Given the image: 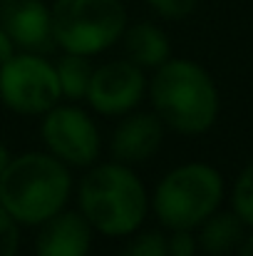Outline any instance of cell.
Instances as JSON below:
<instances>
[{"mask_svg": "<svg viewBox=\"0 0 253 256\" xmlns=\"http://www.w3.org/2000/svg\"><path fill=\"white\" fill-rule=\"evenodd\" d=\"M149 97L157 117L181 134H204L219 117V90L214 78L194 60H171L157 68Z\"/></svg>", "mask_w": 253, "mask_h": 256, "instance_id": "6da1fadb", "label": "cell"}, {"mask_svg": "<svg viewBox=\"0 0 253 256\" xmlns=\"http://www.w3.org/2000/svg\"><path fill=\"white\" fill-rule=\"evenodd\" d=\"M72 192V176L55 154L27 152L0 174V204L17 224H42L65 209Z\"/></svg>", "mask_w": 253, "mask_h": 256, "instance_id": "7a4b0ae2", "label": "cell"}, {"mask_svg": "<svg viewBox=\"0 0 253 256\" xmlns=\"http://www.w3.org/2000/svg\"><path fill=\"white\" fill-rule=\"evenodd\" d=\"M149 209L142 179L122 162L92 167L80 182V212L104 236L134 234Z\"/></svg>", "mask_w": 253, "mask_h": 256, "instance_id": "3957f363", "label": "cell"}, {"mask_svg": "<svg viewBox=\"0 0 253 256\" xmlns=\"http://www.w3.org/2000/svg\"><path fill=\"white\" fill-rule=\"evenodd\" d=\"M224 199V176L216 167L189 162L164 174L152 196V209L167 229H199Z\"/></svg>", "mask_w": 253, "mask_h": 256, "instance_id": "277c9868", "label": "cell"}, {"mask_svg": "<svg viewBox=\"0 0 253 256\" xmlns=\"http://www.w3.org/2000/svg\"><path fill=\"white\" fill-rule=\"evenodd\" d=\"M52 40L65 52L97 55L122 40L127 30V10L122 0H55Z\"/></svg>", "mask_w": 253, "mask_h": 256, "instance_id": "5b68a950", "label": "cell"}, {"mask_svg": "<svg viewBox=\"0 0 253 256\" xmlns=\"http://www.w3.org/2000/svg\"><path fill=\"white\" fill-rule=\"evenodd\" d=\"M62 90L55 65L32 52H15L0 65V100L17 114H45L60 104Z\"/></svg>", "mask_w": 253, "mask_h": 256, "instance_id": "8992f818", "label": "cell"}, {"mask_svg": "<svg viewBox=\"0 0 253 256\" xmlns=\"http://www.w3.org/2000/svg\"><path fill=\"white\" fill-rule=\"evenodd\" d=\"M42 140L50 154L72 167H92L99 157L94 120L72 104H55L42 114Z\"/></svg>", "mask_w": 253, "mask_h": 256, "instance_id": "52a82bcc", "label": "cell"}, {"mask_svg": "<svg viewBox=\"0 0 253 256\" xmlns=\"http://www.w3.org/2000/svg\"><path fill=\"white\" fill-rule=\"evenodd\" d=\"M147 92V80L139 65L132 60H112L92 72L87 90V102L94 112L107 117H119L132 112Z\"/></svg>", "mask_w": 253, "mask_h": 256, "instance_id": "ba28073f", "label": "cell"}, {"mask_svg": "<svg viewBox=\"0 0 253 256\" xmlns=\"http://www.w3.org/2000/svg\"><path fill=\"white\" fill-rule=\"evenodd\" d=\"M0 25L15 45L30 52L52 40V12L42 0H0Z\"/></svg>", "mask_w": 253, "mask_h": 256, "instance_id": "9c48e42d", "label": "cell"}, {"mask_svg": "<svg viewBox=\"0 0 253 256\" xmlns=\"http://www.w3.org/2000/svg\"><path fill=\"white\" fill-rule=\"evenodd\" d=\"M164 140V122L152 112H127L112 132V154L122 164L147 162L157 154Z\"/></svg>", "mask_w": 253, "mask_h": 256, "instance_id": "30bf717a", "label": "cell"}, {"mask_svg": "<svg viewBox=\"0 0 253 256\" xmlns=\"http://www.w3.org/2000/svg\"><path fill=\"white\" fill-rule=\"evenodd\" d=\"M92 224L82 212H57L40 224L35 242L37 256H89L92 249Z\"/></svg>", "mask_w": 253, "mask_h": 256, "instance_id": "8fae6325", "label": "cell"}, {"mask_svg": "<svg viewBox=\"0 0 253 256\" xmlns=\"http://www.w3.org/2000/svg\"><path fill=\"white\" fill-rule=\"evenodd\" d=\"M127 60H132L139 68H159L169 60L171 45L164 30L154 22H137L129 25L122 35Z\"/></svg>", "mask_w": 253, "mask_h": 256, "instance_id": "7c38bea8", "label": "cell"}, {"mask_svg": "<svg viewBox=\"0 0 253 256\" xmlns=\"http://www.w3.org/2000/svg\"><path fill=\"white\" fill-rule=\"evenodd\" d=\"M246 224L234 214V212H214L209 219H204L199 224V246L201 252L209 256H229L234 254L244 236H246Z\"/></svg>", "mask_w": 253, "mask_h": 256, "instance_id": "4fadbf2b", "label": "cell"}, {"mask_svg": "<svg viewBox=\"0 0 253 256\" xmlns=\"http://www.w3.org/2000/svg\"><path fill=\"white\" fill-rule=\"evenodd\" d=\"M57 80H60V90L65 97L70 100H84L87 97V90L92 82V62L87 55H75V52H67L57 65Z\"/></svg>", "mask_w": 253, "mask_h": 256, "instance_id": "5bb4252c", "label": "cell"}, {"mask_svg": "<svg viewBox=\"0 0 253 256\" xmlns=\"http://www.w3.org/2000/svg\"><path fill=\"white\" fill-rule=\"evenodd\" d=\"M231 212H234L246 226L253 229V162H249V164L241 170L236 184H234V192H231Z\"/></svg>", "mask_w": 253, "mask_h": 256, "instance_id": "9a60e30c", "label": "cell"}, {"mask_svg": "<svg viewBox=\"0 0 253 256\" xmlns=\"http://www.w3.org/2000/svg\"><path fill=\"white\" fill-rule=\"evenodd\" d=\"M119 256H169L167 249V236L162 232H144L137 234Z\"/></svg>", "mask_w": 253, "mask_h": 256, "instance_id": "2e32d148", "label": "cell"}, {"mask_svg": "<svg viewBox=\"0 0 253 256\" xmlns=\"http://www.w3.org/2000/svg\"><path fill=\"white\" fill-rule=\"evenodd\" d=\"M20 249V229L12 214L0 204V256H17Z\"/></svg>", "mask_w": 253, "mask_h": 256, "instance_id": "e0dca14e", "label": "cell"}, {"mask_svg": "<svg viewBox=\"0 0 253 256\" xmlns=\"http://www.w3.org/2000/svg\"><path fill=\"white\" fill-rule=\"evenodd\" d=\"M147 5L167 20H184L194 12L199 0H147Z\"/></svg>", "mask_w": 253, "mask_h": 256, "instance_id": "ac0fdd59", "label": "cell"}, {"mask_svg": "<svg viewBox=\"0 0 253 256\" xmlns=\"http://www.w3.org/2000/svg\"><path fill=\"white\" fill-rule=\"evenodd\" d=\"M167 249L169 256H196L199 242L191 229H171L167 236Z\"/></svg>", "mask_w": 253, "mask_h": 256, "instance_id": "d6986e66", "label": "cell"}, {"mask_svg": "<svg viewBox=\"0 0 253 256\" xmlns=\"http://www.w3.org/2000/svg\"><path fill=\"white\" fill-rule=\"evenodd\" d=\"M15 42H12V38L5 32V28L0 25V65H5L12 55H15Z\"/></svg>", "mask_w": 253, "mask_h": 256, "instance_id": "ffe728a7", "label": "cell"}, {"mask_svg": "<svg viewBox=\"0 0 253 256\" xmlns=\"http://www.w3.org/2000/svg\"><path fill=\"white\" fill-rule=\"evenodd\" d=\"M236 256H253V232H251V234H246V236H244L241 246L236 249Z\"/></svg>", "mask_w": 253, "mask_h": 256, "instance_id": "44dd1931", "label": "cell"}, {"mask_svg": "<svg viewBox=\"0 0 253 256\" xmlns=\"http://www.w3.org/2000/svg\"><path fill=\"white\" fill-rule=\"evenodd\" d=\"M7 164H10V152H7V147H5V144H0V174L5 172Z\"/></svg>", "mask_w": 253, "mask_h": 256, "instance_id": "7402d4cb", "label": "cell"}]
</instances>
